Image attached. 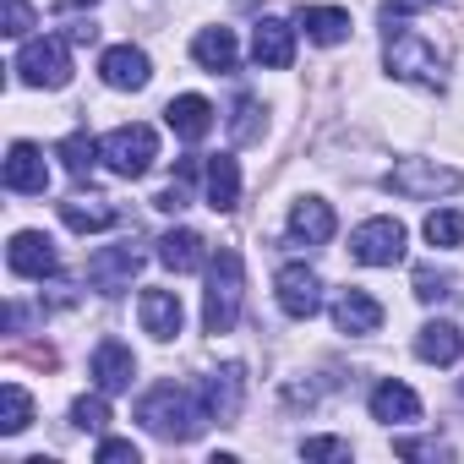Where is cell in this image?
I'll use <instances>...</instances> for the list:
<instances>
[{"mask_svg":"<svg viewBox=\"0 0 464 464\" xmlns=\"http://www.w3.org/2000/svg\"><path fill=\"white\" fill-rule=\"evenodd\" d=\"M388 191L415 197V202H431V197H442V191H459V169H448V164H437V159H399V164L388 169Z\"/></svg>","mask_w":464,"mask_h":464,"instance_id":"8992f818","label":"cell"},{"mask_svg":"<svg viewBox=\"0 0 464 464\" xmlns=\"http://www.w3.org/2000/svg\"><path fill=\"white\" fill-rule=\"evenodd\" d=\"M382 66H388L393 77H404V82H420V88H442V55H437V50H431L420 34H410L404 23H388Z\"/></svg>","mask_w":464,"mask_h":464,"instance_id":"3957f363","label":"cell"},{"mask_svg":"<svg viewBox=\"0 0 464 464\" xmlns=\"http://www.w3.org/2000/svg\"><path fill=\"white\" fill-rule=\"evenodd\" d=\"M142 453H137V442H126V437H104L99 442V464H137Z\"/></svg>","mask_w":464,"mask_h":464,"instance_id":"1f68e13d","label":"cell"},{"mask_svg":"<svg viewBox=\"0 0 464 464\" xmlns=\"http://www.w3.org/2000/svg\"><path fill=\"white\" fill-rule=\"evenodd\" d=\"M61 218H66V229H77V236H99V229L115 224V208L104 197H72V202H61Z\"/></svg>","mask_w":464,"mask_h":464,"instance_id":"484cf974","label":"cell"},{"mask_svg":"<svg viewBox=\"0 0 464 464\" xmlns=\"http://www.w3.org/2000/svg\"><path fill=\"white\" fill-rule=\"evenodd\" d=\"M137 317H142V334H153V339H175L180 323H186L175 290H142L137 295Z\"/></svg>","mask_w":464,"mask_h":464,"instance_id":"e0dca14e","label":"cell"},{"mask_svg":"<svg viewBox=\"0 0 464 464\" xmlns=\"http://www.w3.org/2000/svg\"><path fill=\"white\" fill-rule=\"evenodd\" d=\"M191 61H197L202 72H236V61H241L236 34H229V28H202V34L191 39Z\"/></svg>","mask_w":464,"mask_h":464,"instance_id":"44dd1931","label":"cell"},{"mask_svg":"<svg viewBox=\"0 0 464 464\" xmlns=\"http://www.w3.org/2000/svg\"><path fill=\"white\" fill-rule=\"evenodd\" d=\"M159 263H164L169 274H197V268L208 263L202 236H197V229H169V236H159Z\"/></svg>","mask_w":464,"mask_h":464,"instance_id":"cb8c5ba5","label":"cell"},{"mask_svg":"<svg viewBox=\"0 0 464 464\" xmlns=\"http://www.w3.org/2000/svg\"><path fill=\"white\" fill-rule=\"evenodd\" d=\"M236 202H241V169H236V159H229V153H213L208 159V208L229 213Z\"/></svg>","mask_w":464,"mask_h":464,"instance_id":"d4e9b609","label":"cell"},{"mask_svg":"<svg viewBox=\"0 0 464 464\" xmlns=\"http://www.w3.org/2000/svg\"><path fill=\"white\" fill-rule=\"evenodd\" d=\"M137 420H142L153 437H164V442H191V437L202 431V420H208V404H202V393H191V388H180V382H159V388L142 393Z\"/></svg>","mask_w":464,"mask_h":464,"instance_id":"6da1fadb","label":"cell"},{"mask_svg":"<svg viewBox=\"0 0 464 464\" xmlns=\"http://www.w3.org/2000/svg\"><path fill=\"white\" fill-rule=\"evenodd\" d=\"M350 257L366 263V268H393V263H404V224H399V218H366V224H355Z\"/></svg>","mask_w":464,"mask_h":464,"instance_id":"52a82bcc","label":"cell"},{"mask_svg":"<svg viewBox=\"0 0 464 464\" xmlns=\"http://www.w3.org/2000/svg\"><path fill=\"white\" fill-rule=\"evenodd\" d=\"M28 28H34V6H28V0H6V23H0V34L23 39Z\"/></svg>","mask_w":464,"mask_h":464,"instance_id":"836d02e7","label":"cell"},{"mask_svg":"<svg viewBox=\"0 0 464 464\" xmlns=\"http://www.w3.org/2000/svg\"><path fill=\"white\" fill-rule=\"evenodd\" d=\"M186 202H191V197H186V180H169V186L153 197V208H164V213H180Z\"/></svg>","mask_w":464,"mask_h":464,"instance_id":"8d00e7d4","label":"cell"},{"mask_svg":"<svg viewBox=\"0 0 464 464\" xmlns=\"http://www.w3.org/2000/svg\"><path fill=\"white\" fill-rule=\"evenodd\" d=\"M372 420H388V426H410V420H420V399L404 388V382H377L372 388Z\"/></svg>","mask_w":464,"mask_h":464,"instance_id":"ffe728a7","label":"cell"},{"mask_svg":"<svg viewBox=\"0 0 464 464\" xmlns=\"http://www.w3.org/2000/svg\"><path fill=\"white\" fill-rule=\"evenodd\" d=\"M0 399H6V415H0V431H6V437L28 431V420H34V399H28V388H23V382H6V388H0Z\"/></svg>","mask_w":464,"mask_h":464,"instance_id":"f1b7e54d","label":"cell"},{"mask_svg":"<svg viewBox=\"0 0 464 464\" xmlns=\"http://www.w3.org/2000/svg\"><path fill=\"white\" fill-rule=\"evenodd\" d=\"M131 377H137V355H131L121 339H104V344L93 350V382H99L104 393H126Z\"/></svg>","mask_w":464,"mask_h":464,"instance_id":"ac0fdd59","label":"cell"},{"mask_svg":"<svg viewBox=\"0 0 464 464\" xmlns=\"http://www.w3.org/2000/svg\"><path fill=\"white\" fill-rule=\"evenodd\" d=\"M426 241L431 246H464V213L459 208H437V213H426Z\"/></svg>","mask_w":464,"mask_h":464,"instance_id":"83f0119b","label":"cell"},{"mask_svg":"<svg viewBox=\"0 0 464 464\" xmlns=\"http://www.w3.org/2000/svg\"><path fill=\"white\" fill-rule=\"evenodd\" d=\"M274 290H279V306H285V317H295V323L317 317V306H323V279H317L306 263H290V268H279Z\"/></svg>","mask_w":464,"mask_h":464,"instance_id":"ba28073f","label":"cell"},{"mask_svg":"<svg viewBox=\"0 0 464 464\" xmlns=\"http://www.w3.org/2000/svg\"><path fill=\"white\" fill-rule=\"evenodd\" d=\"M448 285H453L448 274H431V268H415V295H420V301H442V295H448Z\"/></svg>","mask_w":464,"mask_h":464,"instance_id":"e575fe53","label":"cell"},{"mask_svg":"<svg viewBox=\"0 0 464 464\" xmlns=\"http://www.w3.org/2000/svg\"><path fill=\"white\" fill-rule=\"evenodd\" d=\"M295 28H306L312 44H344L350 39V12L344 6H301Z\"/></svg>","mask_w":464,"mask_h":464,"instance_id":"7402d4cb","label":"cell"},{"mask_svg":"<svg viewBox=\"0 0 464 464\" xmlns=\"http://www.w3.org/2000/svg\"><path fill=\"white\" fill-rule=\"evenodd\" d=\"M257 99H236V121H229V131H236V142H252L257 137Z\"/></svg>","mask_w":464,"mask_h":464,"instance_id":"4dcf8cb0","label":"cell"},{"mask_svg":"<svg viewBox=\"0 0 464 464\" xmlns=\"http://www.w3.org/2000/svg\"><path fill=\"white\" fill-rule=\"evenodd\" d=\"M393 453H399V459H437L442 448H437V442H415V437H399V442H393Z\"/></svg>","mask_w":464,"mask_h":464,"instance_id":"74e56055","label":"cell"},{"mask_svg":"<svg viewBox=\"0 0 464 464\" xmlns=\"http://www.w3.org/2000/svg\"><path fill=\"white\" fill-rule=\"evenodd\" d=\"M77 6H93V0H55V12H77Z\"/></svg>","mask_w":464,"mask_h":464,"instance_id":"ab89813d","label":"cell"},{"mask_svg":"<svg viewBox=\"0 0 464 464\" xmlns=\"http://www.w3.org/2000/svg\"><path fill=\"white\" fill-rule=\"evenodd\" d=\"M137 268H142V252L137 246H104V252L88 257V285L104 290V295H121L137 279Z\"/></svg>","mask_w":464,"mask_h":464,"instance_id":"9c48e42d","label":"cell"},{"mask_svg":"<svg viewBox=\"0 0 464 464\" xmlns=\"http://www.w3.org/2000/svg\"><path fill=\"white\" fill-rule=\"evenodd\" d=\"M6 186L23 191V197H44L50 164H44V153L34 142H12V153H6Z\"/></svg>","mask_w":464,"mask_h":464,"instance_id":"2e32d148","label":"cell"},{"mask_svg":"<svg viewBox=\"0 0 464 464\" xmlns=\"http://www.w3.org/2000/svg\"><path fill=\"white\" fill-rule=\"evenodd\" d=\"M241 290H246V268L236 246H218V257L208 263V295H202V328L218 339L241 323Z\"/></svg>","mask_w":464,"mask_h":464,"instance_id":"7a4b0ae2","label":"cell"},{"mask_svg":"<svg viewBox=\"0 0 464 464\" xmlns=\"http://www.w3.org/2000/svg\"><path fill=\"white\" fill-rule=\"evenodd\" d=\"M197 393H202V404H208V420H236V415H241V399H246V372H241V366L208 372V382H202Z\"/></svg>","mask_w":464,"mask_h":464,"instance_id":"7c38bea8","label":"cell"},{"mask_svg":"<svg viewBox=\"0 0 464 464\" xmlns=\"http://www.w3.org/2000/svg\"><path fill=\"white\" fill-rule=\"evenodd\" d=\"M301 459H350V442H339V437H306Z\"/></svg>","mask_w":464,"mask_h":464,"instance_id":"d6a6232c","label":"cell"},{"mask_svg":"<svg viewBox=\"0 0 464 464\" xmlns=\"http://www.w3.org/2000/svg\"><path fill=\"white\" fill-rule=\"evenodd\" d=\"M252 55L268 72H290V61H295V28L285 17H263L257 34H252Z\"/></svg>","mask_w":464,"mask_h":464,"instance_id":"5bb4252c","label":"cell"},{"mask_svg":"<svg viewBox=\"0 0 464 464\" xmlns=\"http://www.w3.org/2000/svg\"><path fill=\"white\" fill-rule=\"evenodd\" d=\"M334 328L339 334H377L382 328V306L366 295V290H344L334 301Z\"/></svg>","mask_w":464,"mask_h":464,"instance_id":"d6986e66","label":"cell"},{"mask_svg":"<svg viewBox=\"0 0 464 464\" xmlns=\"http://www.w3.org/2000/svg\"><path fill=\"white\" fill-rule=\"evenodd\" d=\"M72 420H77L82 431H104V426H110V404H104V388H99V393H88V399H77V404H72Z\"/></svg>","mask_w":464,"mask_h":464,"instance_id":"f546056e","label":"cell"},{"mask_svg":"<svg viewBox=\"0 0 464 464\" xmlns=\"http://www.w3.org/2000/svg\"><path fill=\"white\" fill-rule=\"evenodd\" d=\"M6 263H12V274H17V279H50V274L61 268L55 241H50V236H39V229H23V236H12Z\"/></svg>","mask_w":464,"mask_h":464,"instance_id":"30bf717a","label":"cell"},{"mask_svg":"<svg viewBox=\"0 0 464 464\" xmlns=\"http://www.w3.org/2000/svg\"><path fill=\"white\" fill-rule=\"evenodd\" d=\"M164 126H169L180 142H202V137L213 131V104H208L202 93H180V99L164 104Z\"/></svg>","mask_w":464,"mask_h":464,"instance_id":"9a60e30c","label":"cell"},{"mask_svg":"<svg viewBox=\"0 0 464 464\" xmlns=\"http://www.w3.org/2000/svg\"><path fill=\"white\" fill-rule=\"evenodd\" d=\"M93 34H99V28H88V23H77V28H66V39H72V44H93Z\"/></svg>","mask_w":464,"mask_h":464,"instance_id":"f35d334b","label":"cell"},{"mask_svg":"<svg viewBox=\"0 0 464 464\" xmlns=\"http://www.w3.org/2000/svg\"><path fill=\"white\" fill-rule=\"evenodd\" d=\"M426 6H437V0H382V23H404V17H415Z\"/></svg>","mask_w":464,"mask_h":464,"instance_id":"d590c367","label":"cell"},{"mask_svg":"<svg viewBox=\"0 0 464 464\" xmlns=\"http://www.w3.org/2000/svg\"><path fill=\"white\" fill-rule=\"evenodd\" d=\"M99 77H104L110 88H121V93H137V88H148L153 61H148L137 44H115V50L99 55Z\"/></svg>","mask_w":464,"mask_h":464,"instance_id":"8fae6325","label":"cell"},{"mask_svg":"<svg viewBox=\"0 0 464 464\" xmlns=\"http://www.w3.org/2000/svg\"><path fill=\"white\" fill-rule=\"evenodd\" d=\"M334 208L323 202V197H301L295 208H290V241L295 246H328L334 241Z\"/></svg>","mask_w":464,"mask_h":464,"instance_id":"4fadbf2b","label":"cell"},{"mask_svg":"<svg viewBox=\"0 0 464 464\" xmlns=\"http://www.w3.org/2000/svg\"><path fill=\"white\" fill-rule=\"evenodd\" d=\"M72 39H28L17 50V77L28 88H66L72 82Z\"/></svg>","mask_w":464,"mask_h":464,"instance_id":"277c9868","label":"cell"},{"mask_svg":"<svg viewBox=\"0 0 464 464\" xmlns=\"http://www.w3.org/2000/svg\"><path fill=\"white\" fill-rule=\"evenodd\" d=\"M415 355H420L426 366H453V361L464 355V334H459L453 323H426V328L415 334Z\"/></svg>","mask_w":464,"mask_h":464,"instance_id":"603a6c76","label":"cell"},{"mask_svg":"<svg viewBox=\"0 0 464 464\" xmlns=\"http://www.w3.org/2000/svg\"><path fill=\"white\" fill-rule=\"evenodd\" d=\"M55 153H61V164H66V175H77V180H88V175H93V164L104 159V142H93L88 131H72V137H66V142L55 148Z\"/></svg>","mask_w":464,"mask_h":464,"instance_id":"4316f807","label":"cell"},{"mask_svg":"<svg viewBox=\"0 0 464 464\" xmlns=\"http://www.w3.org/2000/svg\"><path fill=\"white\" fill-rule=\"evenodd\" d=\"M153 159H159V137H153V126H115V131L104 137V164H110L115 175H126V180L148 175Z\"/></svg>","mask_w":464,"mask_h":464,"instance_id":"5b68a950","label":"cell"}]
</instances>
